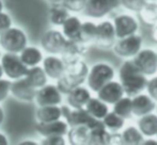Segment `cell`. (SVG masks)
<instances>
[{"label": "cell", "instance_id": "12", "mask_svg": "<svg viewBox=\"0 0 157 145\" xmlns=\"http://www.w3.org/2000/svg\"><path fill=\"white\" fill-rule=\"evenodd\" d=\"M62 92L57 84H45L37 89L34 102L39 107L42 106H60L62 104Z\"/></svg>", "mask_w": 157, "mask_h": 145}, {"label": "cell", "instance_id": "4", "mask_svg": "<svg viewBox=\"0 0 157 145\" xmlns=\"http://www.w3.org/2000/svg\"><path fill=\"white\" fill-rule=\"evenodd\" d=\"M26 46H28V36L18 27H11L0 35V47L6 52L19 54Z\"/></svg>", "mask_w": 157, "mask_h": 145}, {"label": "cell", "instance_id": "32", "mask_svg": "<svg viewBox=\"0 0 157 145\" xmlns=\"http://www.w3.org/2000/svg\"><path fill=\"white\" fill-rule=\"evenodd\" d=\"M103 123L110 132H119L124 127L125 118L112 110L111 112H108L107 115L103 118Z\"/></svg>", "mask_w": 157, "mask_h": 145}, {"label": "cell", "instance_id": "39", "mask_svg": "<svg viewBox=\"0 0 157 145\" xmlns=\"http://www.w3.org/2000/svg\"><path fill=\"white\" fill-rule=\"evenodd\" d=\"M11 82L10 80L6 79H0V102L6 99L9 94L11 93Z\"/></svg>", "mask_w": 157, "mask_h": 145}, {"label": "cell", "instance_id": "14", "mask_svg": "<svg viewBox=\"0 0 157 145\" xmlns=\"http://www.w3.org/2000/svg\"><path fill=\"white\" fill-rule=\"evenodd\" d=\"M125 96V91L120 81L111 80L107 82L98 92L97 97L108 105H114L118 100Z\"/></svg>", "mask_w": 157, "mask_h": 145}, {"label": "cell", "instance_id": "44", "mask_svg": "<svg viewBox=\"0 0 157 145\" xmlns=\"http://www.w3.org/2000/svg\"><path fill=\"white\" fill-rule=\"evenodd\" d=\"M21 145H37L40 144L39 142H35V141H32V140H27V141H23L19 143Z\"/></svg>", "mask_w": 157, "mask_h": 145}, {"label": "cell", "instance_id": "1", "mask_svg": "<svg viewBox=\"0 0 157 145\" xmlns=\"http://www.w3.org/2000/svg\"><path fill=\"white\" fill-rule=\"evenodd\" d=\"M119 80L124 87L125 95L129 97L138 95L147 90V76L137 67L132 59H126L119 69Z\"/></svg>", "mask_w": 157, "mask_h": 145}, {"label": "cell", "instance_id": "18", "mask_svg": "<svg viewBox=\"0 0 157 145\" xmlns=\"http://www.w3.org/2000/svg\"><path fill=\"white\" fill-rule=\"evenodd\" d=\"M88 44L83 43L81 41H73V39H67L65 47H64L63 52L61 54V58L66 64H70L75 61L81 60L82 56L86 54L88 49Z\"/></svg>", "mask_w": 157, "mask_h": 145}, {"label": "cell", "instance_id": "13", "mask_svg": "<svg viewBox=\"0 0 157 145\" xmlns=\"http://www.w3.org/2000/svg\"><path fill=\"white\" fill-rule=\"evenodd\" d=\"M113 25L118 39L136 34L139 29V23L130 14H119L113 18Z\"/></svg>", "mask_w": 157, "mask_h": 145}, {"label": "cell", "instance_id": "9", "mask_svg": "<svg viewBox=\"0 0 157 145\" xmlns=\"http://www.w3.org/2000/svg\"><path fill=\"white\" fill-rule=\"evenodd\" d=\"M139 69L147 77L157 72V51L152 48H143L132 58Z\"/></svg>", "mask_w": 157, "mask_h": 145}, {"label": "cell", "instance_id": "35", "mask_svg": "<svg viewBox=\"0 0 157 145\" xmlns=\"http://www.w3.org/2000/svg\"><path fill=\"white\" fill-rule=\"evenodd\" d=\"M88 3V0H63L62 6H65L70 12H83L86 6Z\"/></svg>", "mask_w": 157, "mask_h": 145}, {"label": "cell", "instance_id": "37", "mask_svg": "<svg viewBox=\"0 0 157 145\" xmlns=\"http://www.w3.org/2000/svg\"><path fill=\"white\" fill-rule=\"evenodd\" d=\"M12 17L6 12H0V35H1L3 32H6L8 29H10L12 27Z\"/></svg>", "mask_w": 157, "mask_h": 145}, {"label": "cell", "instance_id": "27", "mask_svg": "<svg viewBox=\"0 0 157 145\" xmlns=\"http://www.w3.org/2000/svg\"><path fill=\"white\" fill-rule=\"evenodd\" d=\"M25 78L27 79V81L35 89H40V87H44L45 84H47L48 76L44 71V69L40 65L37 66L29 67L27 75L25 76Z\"/></svg>", "mask_w": 157, "mask_h": 145}, {"label": "cell", "instance_id": "48", "mask_svg": "<svg viewBox=\"0 0 157 145\" xmlns=\"http://www.w3.org/2000/svg\"><path fill=\"white\" fill-rule=\"evenodd\" d=\"M3 8H4L3 1H2V0H0V12H2V11H3Z\"/></svg>", "mask_w": 157, "mask_h": 145}, {"label": "cell", "instance_id": "31", "mask_svg": "<svg viewBox=\"0 0 157 145\" xmlns=\"http://www.w3.org/2000/svg\"><path fill=\"white\" fill-rule=\"evenodd\" d=\"M68 17H70V11L62 4L52 6L49 10V20L54 26L62 27V25Z\"/></svg>", "mask_w": 157, "mask_h": 145}, {"label": "cell", "instance_id": "41", "mask_svg": "<svg viewBox=\"0 0 157 145\" xmlns=\"http://www.w3.org/2000/svg\"><path fill=\"white\" fill-rule=\"evenodd\" d=\"M8 144H9V140L6 138V136L0 132V145H8Z\"/></svg>", "mask_w": 157, "mask_h": 145}, {"label": "cell", "instance_id": "6", "mask_svg": "<svg viewBox=\"0 0 157 145\" xmlns=\"http://www.w3.org/2000/svg\"><path fill=\"white\" fill-rule=\"evenodd\" d=\"M0 63L2 65L4 75L10 80L24 78L27 75L28 69H29V67L21 61L18 54L6 52L1 56Z\"/></svg>", "mask_w": 157, "mask_h": 145}, {"label": "cell", "instance_id": "26", "mask_svg": "<svg viewBox=\"0 0 157 145\" xmlns=\"http://www.w3.org/2000/svg\"><path fill=\"white\" fill-rule=\"evenodd\" d=\"M112 144V132H110L105 125H101L90 129L89 145H108Z\"/></svg>", "mask_w": 157, "mask_h": 145}, {"label": "cell", "instance_id": "17", "mask_svg": "<svg viewBox=\"0 0 157 145\" xmlns=\"http://www.w3.org/2000/svg\"><path fill=\"white\" fill-rule=\"evenodd\" d=\"M42 67L47 74L48 78L52 80H58L65 72L66 65L62 58L56 54H49L44 58L42 62Z\"/></svg>", "mask_w": 157, "mask_h": 145}, {"label": "cell", "instance_id": "11", "mask_svg": "<svg viewBox=\"0 0 157 145\" xmlns=\"http://www.w3.org/2000/svg\"><path fill=\"white\" fill-rule=\"evenodd\" d=\"M117 33L113 23L110 20H104L97 24L96 36L94 43L101 49L113 48L117 43Z\"/></svg>", "mask_w": 157, "mask_h": 145}, {"label": "cell", "instance_id": "42", "mask_svg": "<svg viewBox=\"0 0 157 145\" xmlns=\"http://www.w3.org/2000/svg\"><path fill=\"white\" fill-rule=\"evenodd\" d=\"M142 144H144V145H150V144L157 145V140L153 139V137H151V138H149V139H147V140L144 139V141H143Z\"/></svg>", "mask_w": 157, "mask_h": 145}, {"label": "cell", "instance_id": "21", "mask_svg": "<svg viewBox=\"0 0 157 145\" xmlns=\"http://www.w3.org/2000/svg\"><path fill=\"white\" fill-rule=\"evenodd\" d=\"M66 137L72 145H87L90 140V128L86 125L71 126Z\"/></svg>", "mask_w": 157, "mask_h": 145}, {"label": "cell", "instance_id": "33", "mask_svg": "<svg viewBox=\"0 0 157 145\" xmlns=\"http://www.w3.org/2000/svg\"><path fill=\"white\" fill-rule=\"evenodd\" d=\"M113 111L117 114H119L120 116L124 117L125 120L130 118L132 114V97L125 95L124 97H122L120 100L116 102L113 105Z\"/></svg>", "mask_w": 157, "mask_h": 145}, {"label": "cell", "instance_id": "19", "mask_svg": "<svg viewBox=\"0 0 157 145\" xmlns=\"http://www.w3.org/2000/svg\"><path fill=\"white\" fill-rule=\"evenodd\" d=\"M132 114L137 117H140L145 114L154 112L156 109V102L149 94L140 93L132 97Z\"/></svg>", "mask_w": 157, "mask_h": 145}, {"label": "cell", "instance_id": "10", "mask_svg": "<svg viewBox=\"0 0 157 145\" xmlns=\"http://www.w3.org/2000/svg\"><path fill=\"white\" fill-rule=\"evenodd\" d=\"M121 6V0H88L83 14L90 18H103Z\"/></svg>", "mask_w": 157, "mask_h": 145}, {"label": "cell", "instance_id": "5", "mask_svg": "<svg viewBox=\"0 0 157 145\" xmlns=\"http://www.w3.org/2000/svg\"><path fill=\"white\" fill-rule=\"evenodd\" d=\"M61 110H62V117H64V120L68 123L70 127L76 125H86L90 129H93L104 124L103 120H98L92 116L86 108L73 109L68 105L67 106L65 105L61 107Z\"/></svg>", "mask_w": 157, "mask_h": 145}, {"label": "cell", "instance_id": "22", "mask_svg": "<svg viewBox=\"0 0 157 145\" xmlns=\"http://www.w3.org/2000/svg\"><path fill=\"white\" fill-rule=\"evenodd\" d=\"M81 26L82 21L80 18L75 15H70L65 23L62 25V33L65 35L67 39L73 41H80V33H81Z\"/></svg>", "mask_w": 157, "mask_h": 145}, {"label": "cell", "instance_id": "49", "mask_svg": "<svg viewBox=\"0 0 157 145\" xmlns=\"http://www.w3.org/2000/svg\"><path fill=\"white\" fill-rule=\"evenodd\" d=\"M147 1H157V0H147Z\"/></svg>", "mask_w": 157, "mask_h": 145}, {"label": "cell", "instance_id": "28", "mask_svg": "<svg viewBox=\"0 0 157 145\" xmlns=\"http://www.w3.org/2000/svg\"><path fill=\"white\" fill-rule=\"evenodd\" d=\"M88 110L90 114L94 117L98 118V120H103L107 113L109 112V107L108 104L101 99L98 97H91L88 104L85 107Z\"/></svg>", "mask_w": 157, "mask_h": 145}, {"label": "cell", "instance_id": "25", "mask_svg": "<svg viewBox=\"0 0 157 145\" xmlns=\"http://www.w3.org/2000/svg\"><path fill=\"white\" fill-rule=\"evenodd\" d=\"M35 117L41 123L54 122L62 117V110L59 106H42L37 108Z\"/></svg>", "mask_w": 157, "mask_h": 145}, {"label": "cell", "instance_id": "8", "mask_svg": "<svg viewBox=\"0 0 157 145\" xmlns=\"http://www.w3.org/2000/svg\"><path fill=\"white\" fill-rule=\"evenodd\" d=\"M67 39L59 30L50 29L44 32L41 37V46L49 54H61L64 50Z\"/></svg>", "mask_w": 157, "mask_h": 145}, {"label": "cell", "instance_id": "7", "mask_svg": "<svg viewBox=\"0 0 157 145\" xmlns=\"http://www.w3.org/2000/svg\"><path fill=\"white\" fill-rule=\"evenodd\" d=\"M142 36L140 34H132L122 39H118L113 50L119 57L124 59H132L142 49Z\"/></svg>", "mask_w": 157, "mask_h": 145}, {"label": "cell", "instance_id": "45", "mask_svg": "<svg viewBox=\"0 0 157 145\" xmlns=\"http://www.w3.org/2000/svg\"><path fill=\"white\" fill-rule=\"evenodd\" d=\"M46 1L52 4V6H58V4H62L63 0H46Z\"/></svg>", "mask_w": 157, "mask_h": 145}, {"label": "cell", "instance_id": "30", "mask_svg": "<svg viewBox=\"0 0 157 145\" xmlns=\"http://www.w3.org/2000/svg\"><path fill=\"white\" fill-rule=\"evenodd\" d=\"M140 19L150 26L157 25V1H147L139 12Z\"/></svg>", "mask_w": 157, "mask_h": 145}, {"label": "cell", "instance_id": "3", "mask_svg": "<svg viewBox=\"0 0 157 145\" xmlns=\"http://www.w3.org/2000/svg\"><path fill=\"white\" fill-rule=\"evenodd\" d=\"M114 69L107 62H97L90 69L87 77L88 87L92 92H97L104 87L107 82L113 80Z\"/></svg>", "mask_w": 157, "mask_h": 145}, {"label": "cell", "instance_id": "40", "mask_svg": "<svg viewBox=\"0 0 157 145\" xmlns=\"http://www.w3.org/2000/svg\"><path fill=\"white\" fill-rule=\"evenodd\" d=\"M147 94L157 102V75L152 76V78L147 81Z\"/></svg>", "mask_w": 157, "mask_h": 145}, {"label": "cell", "instance_id": "2", "mask_svg": "<svg viewBox=\"0 0 157 145\" xmlns=\"http://www.w3.org/2000/svg\"><path fill=\"white\" fill-rule=\"evenodd\" d=\"M89 71V66L82 59L66 64L64 74L57 80V85L59 90L62 92V94L66 95L73 89L82 85L83 82L87 81Z\"/></svg>", "mask_w": 157, "mask_h": 145}, {"label": "cell", "instance_id": "46", "mask_svg": "<svg viewBox=\"0 0 157 145\" xmlns=\"http://www.w3.org/2000/svg\"><path fill=\"white\" fill-rule=\"evenodd\" d=\"M3 121H4V111H3V109L0 107V126L2 125Z\"/></svg>", "mask_w": 157, "mask_h": 145}, {"label": "cell", "instance_id": "29", "mask_svg": "<svg viewBox=\"0 0 157 145\" xmlns=\"http://www.w3.org/2000/svg\"><path fill=\"white\" fill-rule=\"evenodd\" d=\"M122 144L126 145H139L144 141V136L138 128V126H128L121 133Z\"/></svg>", "mask_w": 157, "mask_h": 145}, {"label": "cell", "instance_id": "16", "mask_svg": "<svg viewBox=\"0 0 157 145\" xmlns=\"http://www.w3.org/2000/svg\"><path fill=\"white\" fill-rule=\"evenodd\" d=\"M70 129V125L65 120H58L54 122L41 123L37 122L35 125V130L41 137H50V136H66Z\"/></svg>", "mask_w": 157, "mask_h": 145}, {"label": "cell", "instance_id": "47", "mask_svg": "<svg viewBox=\"0 0 157 145\" xmlns=\"http://www.w3.org/2000/svg\"><path fill=\"white\" fill-rule=\"evenodd\" d=\"M3 75H4V72H3V69H2L1 63H0V79H2V77H3Z\"/></svg>", "mask_w": 157, "mask_h": 145}, {"label": "cell", "instance_id": "38", "mask_svg": "<svg viewBox=\"0 0 157 145\" xmlns=\"http://www.w3.org/2000/svg\"><path fill=\"white\" fill-rule=\"evenodd\" d=\"M66 143L64 136H50L42 139L40 144L42 145H64Z\"/></svg>", "mask_w": 157, "mask_h": 145}, {"label": "cell", "instance_id": "34", "mask_svg": "<svg viewBox=\"0 0 157 145\" xmlns=\"http://www.w3.org/2000/svg\"><path fill=\"white\" fill-rule=\"evenodd\" d=\"M97 25L93 21L87 20L82 23L81 26V33H80V41L86 44L94 43L95 36H96Z\"/></svg>", "mask_w": 157, "mask_h": 145}, {"label": "cell", "instance_id": "50", "mask_svg": "<svg viewBox=\"0 0 157 145\" xmlns=\"http://www.w3.org/2000/svg\"><path fill=\"white\" fill-rule=\"evenodd\" d=\"M1 56H2V54H1V50H0V59H1Z\"/></svg>", "mask_w": 157, "mask_h": 145}, {"label": "cell", "instance_id": "43", "mask_svg": "<svg viewBox=\"0 0 157 145\" xmlns=\"http://www.w3.org/2000/svg\"><path fill=\"white\" fill-rule=\"evenodd\" d=\"M152 39L153 41L157 43V25L153 26V29H152Z\"/></svg>", "mask_w": 157, "mask_h": 145}, {"label": "cell", "instance_id": "24", "mask_svg": "<svg viewBox=\"0 0 157 145\" xmlns=\"http://www.w3.org/2000/svg\"><path fill=\"white\" fill-rule=\"evenodd\" d=\"M18 54L21 57V61L28 67L37 66L44 60V56L42 50L40 48L35 47V46H26Z\"/></svg>", "mask_w": 157, "mask_h": 145}, {"label": "cell", "instance_id": "20", "mask_svg": "<svg viewBox=\"0 0 157 145\" xmlns=\"http://www.w3.org/2000/svg\"><path fill=\"white\" fill-rule=\"evenodd\" d=\"M91 97L90 89L83 85H79L73 89L68 94H66V102L68 106L72 107L73 109H80L85 108Z\"/></svg>", "mask_w": 157, "mask_h": 145}, {"label": "cell", "instance_id": "36", "mask_svg": "<svg viewBox=\"0 0 157 145\" xmlns=\"http://www.w3.org/2000/svg\"><path fill=\"white\" fill-rule=\"evenodd\" d=\"M147 2V0H121V6L130 12L139 13Z\"/></svg>", "mask_w": 157, "mask_h": 145}, {"label": "cell", "instance_id": "23", "mask_svg": "<svg viewBox=\"0 0 157 145\" xmlns=\"http://www.w3.org/2000/svg\"><path fill=\"white\" fill-rule=\"evenodd\" d=\"M137 126L145 138L157 136V114L149 113L140 116L137 122Z\"/></svg>", "mask_w": 157, "mask_h": 145}, {"label": "cell", "instance_id": "15", "mask_svg": "<svg viewBox=\"0 0 157 145\" xmlns=\"http://www.w3.org/2000/svg\"><path fill=\"white\" fill-rule=\"evenodd\" d=\"M36 91L37 90L28 82L25 77L13 80L11 84V94L13 95V97L21 102H33L36 96Z\"/></svg>", "mask_w": 157, "mask_h": 145}]
</instances>
